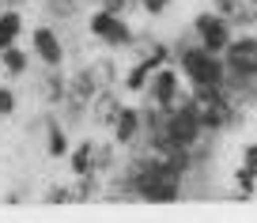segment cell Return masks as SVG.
Wrapping results in <instances>:
<instances>
[{"label":"cell","instance_id":"obj_14","mask_svg":"<svg viewBox=\"0 0 257 223\" xmlns=\"http://www.w3.org/2000/svg\"><path fill=\"white\" fill-rule=\"evenodd\" d=\"M46 136H49V155H53V159H64V155H68L64 125H57V121H46Z\"/></svg>","mask_w":257,"mask_h":223},{"label":"cell","instance_id":"obj_9","mask_svg":"<svg viewBox=\"0 0 257 223\" xmlns=\"http://www.w3.org/2000/svg\"><path fill=\"white\" fill-rule=\"evenodd\" d=\"M113 140L117 144H128V140H137L140 136V125H144V114L140 110H128V106H121L117 114H113Z\"/></svg>","mask_w":257,"mask_h":223},{"label":"cell","instance_id":"obj_2","mask_svg":"<svg viewBox=\"0 0 257 223\" xmlns=\"http://www.w3.org/2000/svg\"><path fill=\"white\" fill-rule=\"evenodd\" d=\"M185 106L193 110V118L201 121V129H223V125H231V118H234L231 102H227V95L219 87H197Z\"/></svg>","mask_w":257,"mask_h":223},{"label":"cell","instance_id":"obj_21","mask_svg":"<svg viewBox=\"0 0 257 223\" xmlns=\"http://www.w3.org/2000/svg\"><path fill=\"white\" fill-rule=\"evenodd\" d=\"M234 182H238V185H242V189H253V182H257V174H253V170H246V167H242V170H238V174H234Z\"/></svg>","mask_w":257,"mask_h":223},{"label":"cell","instance_id":"obj_6","mask_svg":"<svg viewBox=\"0 0 257 223\" xmlns=\"http://www.w3.org/2000/svg\"><path fill=\"white\" fill-rule=\"evenodd\" d=\"M91 34H95L98 42H106V46H128V42H133L128 23L121 16H113V12H95V16H91Z\"/></svg>","mask_w":257,"mask_h":223},{"label":"cell","instance_id":"obj_23","mask_svg":"<svg viewBox=\"0 0 257 223\" xmlns=\"http://www.w3.org/2000/svg\"><path fill=\"white\" fill-rule=\"evenodd\" d=\"M121 8H125V0H106L102 12H113V16H121Z\"/></svg>","mask_w":257,"mask_h":223},{"label":"cell","instance_id":"obj_15","mask_svg":"<svg viewBox=\"0 0 257 223\" xmlns=\"http://www.w3.org/2000/svg\"><path fill=\"white\" fill-rule=\"evenodd\" d=\"M117 110H121V102L110 95V91H98V95H95V118H98V121H106V125H110Z\"/></svg>","mask_w":257,"mask_h":223},{"label":"cell","instance_id":"obj_3","mask_svg":"<svg viewBox=\"0 0 257 223\" xmlns=\"http://www.w3.org/2000/svg\"><path fill=\"white\" fill-rule=\"evenodd\" d=\"M223 68L234 80H257V38H231L223 46Z\"/></svg>","mask_w":257,"mask_h":223},{"label":"cell","instance_id":"obj_22","mask_svg":"<svg viewBox=\"0 0 257 223\" xmlns=\"http://www.w3.org/2000/svg\"><path fill=\"white\" fill-rule=\"evenodd\" d=\"M163 8H167V0H144V12H148V16H159Z\"/></svg>","mask_w":257,"mask_h":223},{"label":"cell","instance_id":"obj_7","mask_svg":"<svg viewBox=\"0 0 257 223\" xmlns=\"http://www.w3.org/2000/svg\"><path fill=\"white\" fill-rule=\"evenodd\" d=\"M31 46H34V53H38V61H42V64H49V68H61V61H64V46H61V38H57L53 27H34Z\"/></svg>","mask_w":257,"mask_h":223},{"label":"cell","instance_id":"obj_16","mask_svg":"<svg viewBox=\"0 0 257 223\" xmlns=\"http://www.w3.org/2000/svg\"><path fill=\"white\" fill-rule=\"evenodd\" d=\"M159 68V64H148V61H137V68L125 76V83H128V91H144V83H148V76Z\"/></svg>","mask_w":257,"mask_h":223},{"label":"cell","instance_id":"obj_17","mask_svg":"<svg viewBox=\"0 0 257 223\" xmlns=\"http://www.w3.org/2000/svg\"><path fill=\"white\" fill-rule=\"evenodd\" d=\"M64 87H68V83H64L61 76H57V68H53V76H46V80H42V98H46V102H61V98H64Z\"/></svg>","mask_w":257,"mask_h":223},{"label":"cell","instance_id":"obj_10","mask_svg":"<svg viewBox=\"0 0 257 223\" xmlns=\"http://www.w3.org/2000/svg\"><path fill=\"white\" fill-rule=\"evenodd\" d=\"M68 170H72L76 178L91 174V170H95V144H80V148H72V152H68Z\"/></svg>","mask_w":257,"mask_h":223},{"label":"cell","instance_id":"obj_11","mask_svg":"<svg viewBox=\"0 0 257 223\" xmlns=\"http://www.w3.org/2000/svg\"><path fill=\"white\" fill-rule=\"evenodd\" d=\"M19 34H23V16H19L16 8L0 12V49H4V46H16Z\"/></svg>","mask_w":257,"mask_h":223},{"label":"cell","instance_id":"obj_18","mask_svg":"<svg viewBox=\"0 0 257 223\" xmlns=\"http://www.w3.org/2000/svg\"><path fill=\"white\" fill-rule=\"evenodd\" d=\"M167 57H170V49L163 42H144L140 46V61H148V64H167Z\"/></svg>","mask_w":257,"mask_h":223},{"label":"cell","instance_id":"obj_13","mask_svg":"<svg viewBox=\"0 0 257 223\" xmlns=\"http://www.w3.org/2000/svg\"><path fill=\"white\" fill-rule=\"evenodd\" d=\"M87 80L95 83V91H110V83H113V61H95L87 68Z\"/></svg>","mask_w":257,"mask_h":223},{"label":"cell","instance_id":"obj_12","mask_svg":"<svg viewBox=\"0 0 257 223\" xmlns=\"http://www.w3.org/2000/svg\"><path fill=\"white\" fill-rule=\"evenodd\" d=\"M0 64H4L8 76H23V72H27V53L19 46H4V49H0Z\"/></svg>","mask_w":257,"mask_h":223},{"label":"cell","instance_id":"obj_5","mask_svg":"<svg viewBox=\"0 0 257 223\" xmlns=\"http://www.w3.org/2000/svg\"><path fill=\"white\" fill-rule=\"evenodd\" d=\"M193 31L201 34V46L208 49V53H223V46L231 42V23H227V19H219L216 12L197 16V19H193Z\"/></svg>","mask_w":257,"mask_h":223},{"label":"cell","instance_id":"obj_1","mask_svg":"<svg viewBox=\"0 0 257 223\" xmlns=\"http://www.w3.org/2000/svg\"><path fill=\"white\" fill-rule=\"evenodd\" d=\"M182 76L193 83V87H223L227 68L219 61V53H208V49H182Z\"/></svg>","mask_w":257,"mask_h":223},{"label":"cell","instance_id":"obj_20","mask_svg":"<svg viewBox=\"0 0 257 223\" xmlns=\"http://www.w3.org/2000/svg\"><path fill=\"white\" fill-rule=\"evenodd\" d=\"M242 167L257 174V144H246V152H242Z\"/></svg>","mask_w":257,"mask_h":223},{"label":"cell","instance_id":"obj_4","mask_svg":"<svg viewBox=\"0 0 257 223\" xmlns=\"http://www.w3.org/2000/svg\"><path fill=\"white\" fill-rule=\"evenodd\" d=\"M144 91H148L152 110H170V106L178 102V72H174V68H163V64H159V68L148 76Z\"/></svg>","mask_w":257,"mask_h":223},{"label":"cell","instance_id":"obj_19","mask_svg":"<svg viewBox=\"0 0 257 223\" xmlns=\"http://www.w3.org/2000/svg\"><path fill=\"white\" fill-rule=\"evenodd\" d=\"M8 114H16V91L0 87V118H8Z\"/></svg>","mask_w":257,"mask_h":223},{"label":"cell","instance_id":"obj_8","mask_svg":"<svg viewBox=\"0 0 257 223\" xmlns=\"http://www.w3.org/2000/svg\"><path fill=\"white\" fill-rule=\"evenodd\" d=\"M216 16L227 23H257V0H216Z\"/></svg>","mask_w":257,"mask_h":223}]
</instances>
